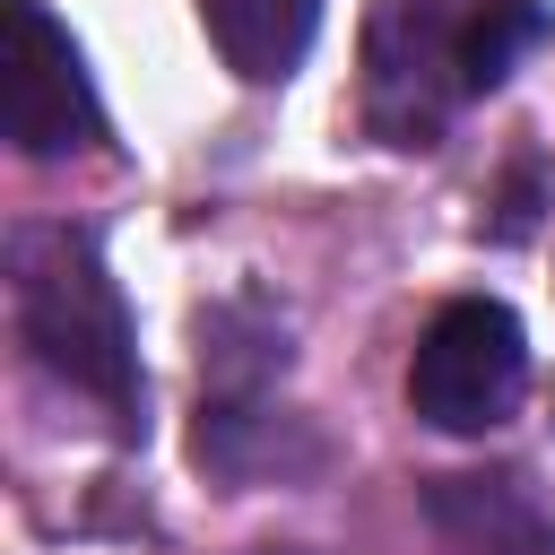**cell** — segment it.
Segmentation results:
<instances>
[{"instance_id": "5", "label": "cell", "mask_w": 555, "mask_h": 555, "mask_svg": "<svg viewBox=\"0 0 555 555\" xmlns=\"http://www.w3.org/2000/svg\"><path fill=\"white\" fill-rule=\"evenodd\" d=\"M199 26H208V43L225 52L234 78L269 87L304 61V43L321 26V0H199Z\"/></svg>"}, {"instance_id": "2", "label": "cell", "mask_w": 555, "mask_h": 555, "mask_svg": "<svg viewBox=\"0 0 555 555\" xmlns=\"http://www.w3.org/2000/svg\"><path fill=\"white\" fill-rule=\"evenodd\" d=\"M9 295H17V338L35 347V364L52 382H69L78 399H95L121 434H139L147 382H139L121 286L104 278L95 243L69 225H26L9 243Z\"/></svg>"}, {"instance_id": "4", "label": "cell", "mask_w": 555, "mask_h": 555, "mask_svg": "<svg viewBox=\"0 0 555 555\" xmlns=\"http://www.w3.org/2000/svg\"><path fill=\"white\" fill-rule=\"evenodd\" d=\"M0 104H9V139L26 156H78V147L104 139L87 61H78L69 26L43 0H9V78H0Z\"/></svg>"}, {"instance_id": "3", "label": "cell", "mask_w": 555, "mask_h": 555, "mask_svg": "<svg viewBox=\"0 0 555 555\" xmlns=\"http://www.w3.org/2000/svg\"><path fill=\"white\" fill-rule=\"evenodd\" d=\"M529 382V338L512 321V304L494 295H460L425 321L416 338V364H408V408L442 434H486L512 416Z\"/></svg>"}, {"instance_id": "1", "label": "cell", "mask_w": 555, "mask_h": 555, "mask_svg": "<svg viewBox=\"0 0 555 555\" xmlns=\"http://www.w3.org/2000/svg\"><path fill=\"white\" fill-rule=\"evenodd\" d=\"M538 35L546 17L529 0H382L364 35V104L390 130V147H425Z\"/></svg>"}]
</instances>
